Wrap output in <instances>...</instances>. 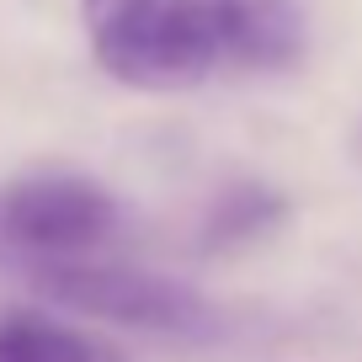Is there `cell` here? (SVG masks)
Wrapping results in <instances>:
<instances>
[{"label": "cell", "instance_id": "7", "mask_svg": "<svg viewBox=\"0 0 362 362\" xmlns=\"http://www.w3.org/2000/svg\"><path fill=\"white\" fill-rule=\"evenodd\" d=\"M357 155H362V128H357Z\"/></svg>", "mask_w": 362, "mask_h": 362}, {"label": "cell", "instance_id": "2", "mask_svg": "<svg viewBox=\"0 0 362 362\" xmlns=\"http://www.w3.org/2000/svg\"><path fill=\"white\" fill-rule=\"evenodd\" d=\"M33 283L48 304L86 320H107L123 330H155V336H208L214 304L197 288L160 277L144 267H117V261H43L33 267Z\"/></svg>", "mask_w": 362, "mask_h": 362}, {"label": "cell", "instance_id": "3", "mask_svg": "<svg viewBox=\"0 0 362 362\" xmlns=\"http://www.w3.org/2000/svg\"><path fill=\"white\" fill-rule=\"evenodd\" d=\"M123 229V208L90 176H16L0 181V267L96 256Z\"/></svg>", "mask_w": 362, "mask_h": 362}, {"label": "cell", "instance_id": "4", "mask_svg": "<svg viewBox=\"0 0 362 362\" xmlns=\"http://www.w3.org/2000/svg\"><path fill=\"white\" fill-rule=\"evenodd\" d=\"M288 224V197L267 181H229L224 192L208 203L197 224V250L203 256H235L261 240H272Z\"/></svg>", "mask_w": 362, "mask_h": 362}, {"label": "cell", "instance_id": "6", "mask_svg": "<svg viewBox=\"0 0 362 362\" xmlns=\"http://www.w3.org/2000/svg\"><path fill=\"white\" fill-rule=\"evenodd\" d=\"M128 0H80V22H86V33H96V27L107 22V16H117Z\"/></svg>", "mask_w": 362, "mask_h": 362}, {"label": "cell", "instance_id": "5", "mask_svg": "<svg viewBox=\"0 0 362 362\" xmlns=\"http://www.w3.org/2000/svg\"><path fill=\"white\" fill-rule=\"evenodd\" d=\"M0 362H102V346L48 315H11L0 320Z\"/></svg>", "mask_w": 362, "mask_h": 362}, {"label": "cell", "instance_id": "1", "mask_svg": "<svg viewBox=\"0 0 362 362\" xmlns=\"http://www.w3.org/2000/svg\"><path fill=\"white\" fill-rule=\"evenodd\" d=\"M90 37V59L128 90H197L283 75L309 48L298 0H128Z\"/></svg>", "mask_w": 362, "mask_h": 362}]
</instances>
